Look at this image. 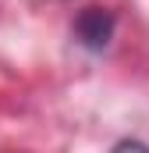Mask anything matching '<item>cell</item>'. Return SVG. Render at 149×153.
<instances>
[{"mask_svg":"<svg viewBox=\"0 0 149 153\" xmlns=\"http://www.w3.org/2000/svg\"><path fill=\"white\" fill-rule=\"evenodd\" d=\"M114 29H117V18H114L107 7H85L74 18V39L85 50H92V53H103L110 46Z\"/></svg>","mask_w":149,"mask_h":153,"instance_id":"obj_1","label":"cell"},{"mask_svg":"<svg viewBox=\"0 0 149 153\" xmlns=\"http://www.w3.org/2000/svg\"><path fill=\"white\" fill-rule=\"evenodd\" d=\"M114 150H149V146H146V143H139V139H121Z\"/></svg>","mask_w":149,"mask_h":153,"instance_id":"obj_2","label":"cell"}]
</instances>
